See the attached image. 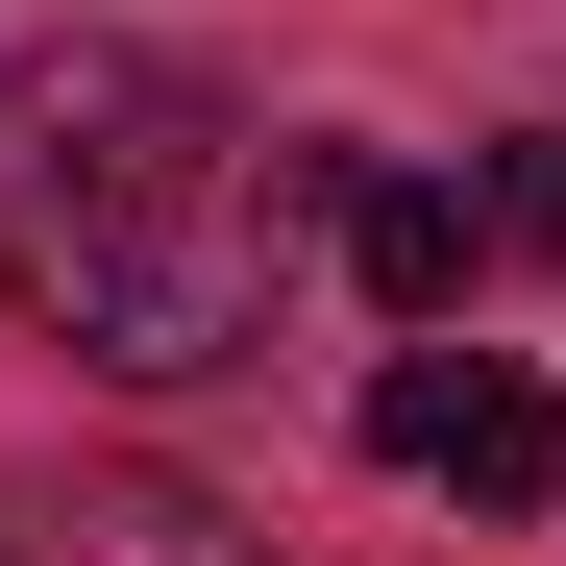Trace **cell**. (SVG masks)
I'll return each mask as SVG.
<instances>
[{
	"instance_id": "6da1fadb",
	"label": "cell",
	"mask_w": 566,
	"mask_h": 566,
	"mask_svg": "<svg viewBox=\"0 0 566 566\" xmlns=\"http://www.w3.org/2000/svg\"><path fill=\"white\" fill-rule=\"evenodd\" d=\"M0 296L124 395H198L296 296V148H247L172 50H50L0 74Z\"/></svg>"
},
{
	"instance_id": "7a4b0ae2",
	"label": "cell",
	"mask_w": 566,
	"mask_h": 566,
	"mask_svg": "<svg viewBox=\"0 0 566 566\" xmlns=\"http://www.w3.org/2000/svg\"><path fill=\"white\" fill-rule=\"evenodd\" d=\"M369 468H395V493H468V517H542L566 493V395H542V369L517 345H395V369H369Z\"/></svg>"
},
{
	"instance_id": "3957f363",
	"label": "cell",
	"mask_w": 566,
	"mask_h": 566,
	"mask_svg": "<svg viewBox=\"0 0 566 566\" xmlns=\"http://www.w3.org/2000/svg\"><path fill=\"white\" fill-rule=\"evenodd\" d=\"M321 222L369 271V321H468V271H493V198L468 172H321Z\"/></svg>"
},
{
	"instance_id": "277c9868",
	"label": "cell",
	"mask_w": 566,
	"mask_h": 566,
	"mask_svg": "<svg viewBox=\"0 0 566 566\" xmlns=\"http://www.w3.org/2000/svg\"><path fill=\"white\" fill-rule=\"evenodd\" d=\"M74 566H271L222 493H172V468H99V493H74Z\"/></svg>"
},
{
	"instance_id": "5b68a950",
	"label": "cell",
	"mask_w": 566,
	"mask_h": 566,
	"mask_svg": "<svg viewBox=\"0 0 566 566\" xmlns=\"http://www.w3.org/2000/svg\"><path fill=\"white\" fill-rule=\"evenodd\" d=\"M493 222H517V247H566V124H542V148L493 172Z\"/></svg>"
}]
</instances>
